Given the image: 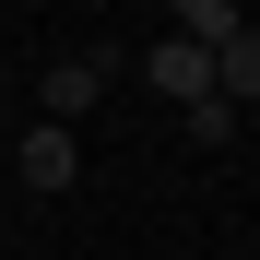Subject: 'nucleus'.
I'll return each instance as SVG.
<instances>
[{
    "instance_id": "1",
    "label": "nucleus",
    "mask_w": 260,
    "mask_h": 260,
    "mask_svg": "<svg viewBox=\"0 0 260 260\" xmlns=\"http://www.w3.org/2000/svg\"><path fill=\"white\" fill-rule=\"evenodd\" d=\"M142 83H154L166 107H201V95H213V48H201V36H166V48L142 59Z\"/></svg>"
},
{
    "instance_id": "2",
    "label": "nucleus",
    "mask_w": 260,
    "mask_h": 260,
    "mask_svg": "<svg viewBox=\"0 0 260 260\" xmlns=\"http://www.w3.org/2000/svg\"><path fill=\"white\" fill-rule=\"evenodd\" d=\"M107 71H118L107 48H95V59H48V83H36V118H59V130H71L83 107H95V95H107Z\"/></svg>"
},
{
    "instance_id": "3",
    "label": "nucleus",
    "mask_w": 260,
    "mask_h": 260,
    "mask_svg": "<svg viewBox=\"0 0 260 260\" xmlns=\"http://www.w3.org/2000/svg\"><path fill=\"white\" fill-rule=\"evenodd\" d=\"M12 178H24V189H71V178H83V154H71L59 118H36L24 142H12Z\"/></svg>"
},
{
    "instance_id": "4",
    "label": "nucleus",
    "mask_w": 260,
    "mask_h": 260,
    "mask_svg": "<svg viewBox=\"0 0 260 260\" xmlns=\"http://www.w3.org/2000/svg\"><path fill=\"white\" fill-rule=\"evenodd\" d=\"M213 95H237V107H260V24L213 48Z\"/></svg>"
},
{
    "instance_id": "5",
    "label": "nucleus",
    "mask_w": 260,
    "mask_h": 260,
    "mask_svg": "<svg viewBox=\"0 0 260 260\" xmlns=\"http://www.w3.org/2000/svg\"><path fill=\"white\" fill-rule=\"evenodd\" d=\"M178 36H201V48H225V36H248L237 0H178Z\"/></svg>"
},
{
    "instance_id": "6",
    "label": "nucleus",
    "mask_w": 260,
    "mask_h": 260,
    "mask_svg": "<svg viewBox=\"0 0 260 260\" xmlns=\"http://www.w3.org/2000/svg\"><path fill=\"white\" fill-rule=\"evenodd\" d=\"M189 142L225 154V142H237V95H201V107H189Z\"/></svg>"
}]
</instances>
